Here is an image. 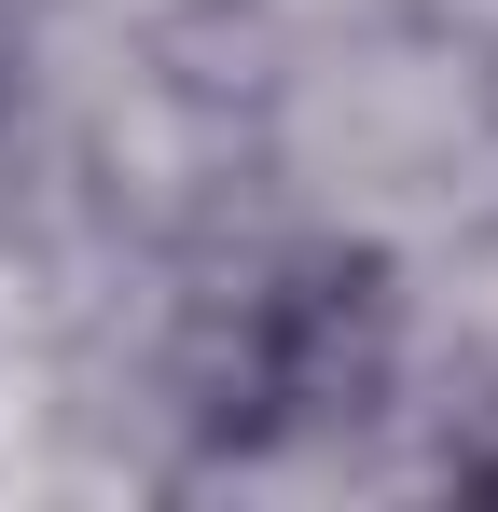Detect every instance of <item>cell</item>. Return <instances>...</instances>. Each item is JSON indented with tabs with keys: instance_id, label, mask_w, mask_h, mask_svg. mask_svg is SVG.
<instances>
[]
</instances>
